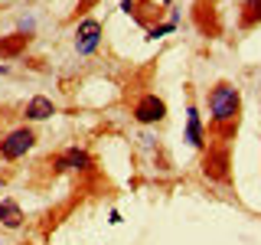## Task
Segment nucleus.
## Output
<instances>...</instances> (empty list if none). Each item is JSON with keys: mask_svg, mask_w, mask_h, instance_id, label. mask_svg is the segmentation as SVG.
<instances>
[{"mask_svg": "<svg viewBox=\"0 0 261 245\" xmlns=\"http://www.w3.org/2000/svg\"><path fill=\"white\" fill-rule=\"evenodd\" d=\"M0 223H4L7 229H20L23 226V209L16 206L13 200H4L0 203Z\"/></svg>", "mask_w": 261, "mask_h": 245, "instance_id": "nucleus-7", "label": "nucleus"}, {"mask_svg": "<svg viewBox=\"0 0 261 245\" xmlns=\"http://www.w3.org/2000/svg\"><path fill=\"white\" fill-rule=\"evenodd\" d=\"M33 144H36V134H33L30 128H16V131H10V134L0 141V157H4V160H16V157H23L27 151H33Z\"/></svg>", "mask_w": 261, "mask_h": 245, "instance_id": "nucleus-2", "label": "nucleus"}, {"mask_svg": "<svg viewBox=\"0 0 261 245\" xmlns=\"http://www.w3.org/2000/svg\"><path fill=\"white\" fill-rule=\"evenodd\" d=\"M163 114H167V105H163L157 95H144L141 102L134 105V118L141 121V125H153V121L163 118Z\"/></svg>", "mask_w": 261, "mask_h": 245, "instance_id": "nucleus-4", "label": "nucleus"}, {"mask_svg": "<svg viewBox=\"0 0 261 245\" xmlns=\"http://www.w3.org/2000/svg\"><path fill=\"white\" fill-rule=\"evenodd\" d=\"M261 23V0H245L242 4V27H255Z\"/></svg>", "mask_w": 261, "mask_h": 245, "instance_id": "nucleus-9", "label": "nucleus"}, {"mask_svg": "<svg viewBox=\"0 0 261 245\" xmlns=\"http://www.w3.org/2000/svg\"><path fill=\"white\" fill-rule=\"evenodd\" d=\"M49 114H56V105L49 102L46 95H36V98L27 105V118H30V121H43V118H49Z\"/></svg>", "mask_w": 261, "mask_h": 245, "instance_id": "nucleus-6", "label": "nucleus"}, {"mask_svg": "<svg viewBox=\"0 0 261 245\" xmlns=\"http://www.w3.org/2000/svg\"><path fill=\"white\" fill-rule=\"evenodd\" d=\"M27 43H30V36H23V33H16V36H10V39H0V56H4V59H10V56L23 53Z\"/></svg>", "mask_w": 261, "mask_h": 245, "instance_id": "nucleus-8", "label": "nucleus"}, {"mask_svg": "<svg viewBox=\"0 0 261 245\" xmlns=\"http://www.w3.org/2000/svg\"><path fill=\"white\" fill-rule=\"evenodd\" d=\"M92 4H98V0H79V7L85 10V7H92Z\"/></svg>", "mask_w": 261, "mask_h": 245, "instance_id": "nucleus-11", "label": "nucleus"}, {"mask_svg": "<svg viewBox=\"0 0 261 245\" xmlns=\"http://www.w3.org/2000/svg\"><path fill=\"white\" fill-rule=\"evenodd\" d=\"M98 43H101V23H98V20L79 23V33H75V49H79V53H82V56L95 53Z\"/></svg>", "mask_w": 261, "mask_h": 245, "instance_id": "nucleus-3", "label": "nucleus"}, {"mask_svg": "<svg viewBox=\"0 0 261 245\" xmlns=\"http://www.w3.org/2000/svg\"><path fill=\"white\" fill-rule=\"evenodd\" d=\"M239 108H242V95H239L235 85L222 82V85L212 88L209 111H212V121H216V125H232V121H239Z\"/></svg>", "mask_w": 261, "mask_h": 245, "instance_id": "nucleus-1", "label": "nucleus"}, {"mask_svg": "<svg viewBox=\"0 0 261 245\" xmlns=\"http://www.w3.org/2000/svg\"><path fill=\"white\" fill-rule=\"evenodd\" d=\"M186 141H190L193 147L202 144V125H199V114H196L193 108H190V121H186Z\"/></svg>", "mask_w": 261, "mask_h": 245, "instance_id": "nucleus-10", "label": "nucleus"}, {"mask_svg": "<svg viewBox=\"0 0 261 245\" xmlns=\"http://www.w3.org/2000/svg\"><path fill=\"white\" fill-rule=\"evenodd\" d=\"M56 167L59 170H88L92 167V157H88L85 151H65L59 160H56Z\"/></svg>", "mask_w": 261, "mask_h": 245, "instance_id": "nucleus-5", "label": "nucleus"}]
</instances>
